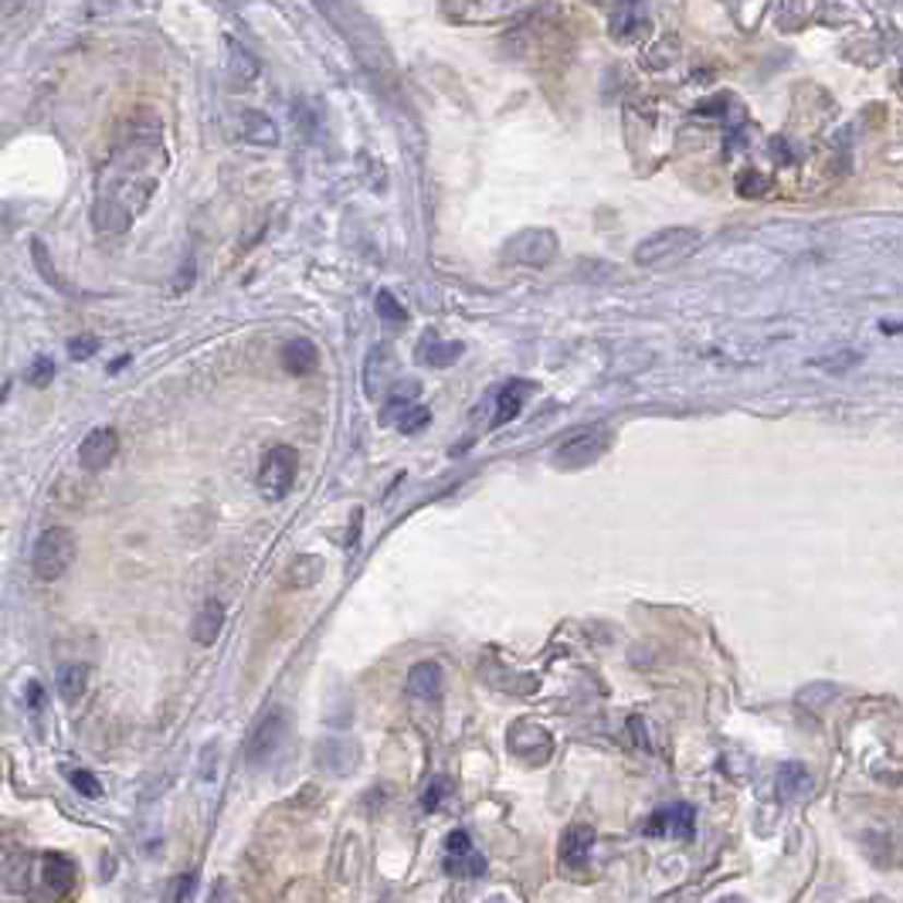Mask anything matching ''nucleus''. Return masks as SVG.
<instances>
[{
    "instance_id": "1",
    "label": "nucleus",
    "mask_w": 903,
    "mask_h": 903,
    "mask_svg": "<svg viewBox=\"0 0 903 903\" xmlns=\"http://www.w3.org/2000/svg\"><path fill=\"white\" fill-rule=\"evenodd\" d=\"M164 164L167 153L153 133H133L109 153L96 180V204H92V225L99 235L130 231L157 191Z\"/></svg>"
},
{
    "instance_id": "2",
    "label": "nucleus",
    "mask_w": 903,
    "mask_h": 903,
    "mask_svg": "<svg viewBox=\"0 0 903 903\" xmlns=\"http://www.w3.org/2000/svg\"><path fill=\"white\" fill-rule=\"evenodd\" d=\"M323 14L336 17V27L344 31V38L357 48V58L364 61L367 69L378 72L381 66L388 69L391 66V51L381 38L378 24H373L360 8H350V4H323L320 8Z\"/></svg>"
},
{
    "instance_id": "3",
    "label": "nucleus",
    "mask_w": 903,
    "mask_h": 903,
    "mask_svg": "<svg viewBox=\"0 0 903 903\" xmlns=\"http://www.w3.org/2000/svg\"><path fill=\"white\" fill-rule=\"evenodd\" d=\"M75 554L79 540L69 526H48L35 540V550H31V571H35L38 581H58L75 565Z\"/></svg>"
},
{
    "instance_id": "4",
    "label": "nucleus",
    "mask_w": 903,
    "mask_h": 903,
    "mask_svg": "<svg viewBox=\"0 0 903 903\" xmlns=\"http://www.w3.org/2000/svg\"><path fill=\"white\" fill-rule=\"evenodd\" d=\"M697 245H700L697 228H663L635 245V262L649 265V269L673 265V262H682L687 256H693Z\"/></svg>"
},
{
    "instance_id": "5",
    "label": "nucleus",
    "mask_w": 903,
    "mask_h": 903,
    "mask_svg": "<svg viewBox=\"0 0 903 903\" xmlns=\"http://www.w3.org/2000/svg\"><path fill=\"white\" fill-rule=\"evenodd\" d=\"M554 256H557V235L547 228H523L503 248V259L526 269H544L554 262Z\"/></svg>"
},
{
    "instance_id": "6",
    "label": "nucleus",
    "mask_w": 903,
    "mask_h": 903,
    "mask_svg": "<svg viewBox=\"0 0 903 903\" xmlns=\"http://www.w3.org/2000/svg\"><path fill=\"white\" fill-rule=\"evenodd\" d=\"M296 470H299V455L289 445H275L265 452L262 465H259V489L269 500H283L289 496L293 483H296Z\"/></svg>"
},
{
    "instance_id": "7",
    "label": "nucleus",
    "mask_w": 903,
    "mask_h": 903,
    "mask_svg": "<svg viewBox=\"0 0 903 903\" xmlns=\"http://www.w3.org/2000/svg\"><path fill=\"white\" fill-rule=\"evenodd\" d=\"M445 874L462 880H476L486 874V856L473 846V835L465 829H452L445 835Z\"/></svg>"
},
{
    "instance_id": "8",
    "label": "nucleus",
    "mask_w": 903,
    "mask_h": 903,
    "mask_svg": "<svg viewBox=\"0 0 903 903\" xmlns=\"http://www.w3.org/2000/svg\"><path fill=\"white\" fill-rule=\"evenodd\" d=\"M286 727H289V721H286L283 710L265 713V717L259 721V727L252 730V737H248V744H245V758H248V764H252V768H262V764L278 751V744L286 740Z\"/></svg>"
},
{
    "instance_id": "9",
    "label": "nucleus",
    "mask_w": 903,
    "mask_h": 903,
    "mask_svg": "<svg viewBox=\"0 0 903 903\" xmlns=\"http://www.w3.org/2000/svg\"><path fill=\"white\" fill-rule=\"evenodd\" d=\"M693 829H697V808L687 801L656 808V812L649 816V822L642 825V832L652 839H693Z\"/></svg>"
},
{
    "instance_id": "10",
    "label": "nucleus",
    "mask_w": 903,
    "mask_h": 903,
    "mask_svg": "<svg viewBox=\"0 0 903 903\" xmlns=\"http://www.w3.org/2000/svg\"><path fill=\"white\" fill-rule=\"evenodd\" d=\"M526 11H534L531 4H513V0H479V4H470V0H459V4H442V14L465 21V24H486V21H503V17H520Z\"/></svg>"
},
{
    "instance_id": "11",
    "label": "nucleus",
    "mask_w": 903,
    "mask_h": 903,
    "mask_svg": "<svg viewBox=\"0 0 903 903\" xmlns=\"http://www.w3.org/2000/svg\"><path fill=\"white\" fill-rule=\"evenodd\" d=\"M510 751L526 764H544L554 751V740H550L547 727H540L534 721H516L510 727Z\"/></svg>"
},
{
    "instance_id": "12",
    "label": "nucleus",
    "mask_w": 903,
    "mask_h": 903,
    "mask_svg": "<svg viewBox=\"0 0 903 903\" xmlns=\"http://www.w3.org/2000/svg\"><path fill=\"white\" fill-rule=\"evenodd\" d=\"M608 449V431L605 428H581L578 435L557 449V462L568 465V470H581V465H591L602 452Z\"/></svg>"
},
{
    "instance_id": "13",
    "label": "nucleus",
    "mask_w": 903,
    "mask_h": 903,
    "mask_svg": "<svg viewBox=\"0 0 903 903\" xmlns=\"http://www.w3.org/2000/svg\"><path fill=\"white\" fill-rule=\"evenodd\" d=\"M116 452H119V435L112 428H92L79 445V465L85 473H99L116 459Z\"/></svg>"
},
{
    "instance_id": "14",
    "label": "nucleus",
    "mask_w": 903,
    "mask_h": 903,
    "mask_svg": "<svg viewBox=\"0 0 903 903\" xmlns=\"http://www.w3.org/2000/svg\"><path fill=\"white\" fill-rule=\"evenodd\" d=\"M357 758H360V747L350 737H326L317 747L320 768H326L330 774H340V777L357 768Z\"/></svg>"
},
{
    "instance_id": "15",
    "label": "nucleus",
    "mask_w": 903,
    "mask_h": 903,
    "mask_svg": "<svg viewBox=\"0 0 903 903\" xmlns=\"http://www.w3.org/2000/svg\"><path fill=\"white\" fill-rule=\"evenodd\" d=\"M591 846H595V829L591 825H568V832L560 835V863L574 874L587 866V856H591Z\"/></svg>"
},
{
    "instance_id": "16",
    "label": "nucleus",
    "mask_w": 903,
    "mask_h": 903,
    "mask_svg": "<svg viewBox=\"0 0 903 903\" xmlns=\"http://www.w3.org/2000/svg\"><path fill=\"white\" fill-rule=\"evenodd\" d=\"M404 693L421 703H435L442 697V669L439 663H415L404 679Z\"/></svg>"
},
{
    "instance_id": "17",
    "label": "nucleus",
    "mask_w": 903,
    "mask_h": 903,
    "mask_svg": "<svg viewBox=\"0 0 903 903\" xmlns=\"http://www.w3.org/2000/svg\"><path fill=\"white\" fill-rule=\"evenodd\" d=\"M608 11H611L608 31H611L615 41H635L649 27V11L642 4H615Z\"/></svg>"
},
{
    "instance_id": "18",
    "label": "nucleus",
    "mask_w": 903,
    "mask_h": 903,
    "mask_svg": "<svg viewBox=\"0 0 903 903\" xmlns=\"http://www.w3.org/2000/svg\"><path fill=\"white\" fill-rule=\"evenodd\" d=\"M222 629H225V605L217 598H207L201 605V611L194 615V621H191V639L198 645H214L217 639H222Z\"/></svg>"
},
{
    "instance_id": "19",
    "label": "nucleus",
    "mask_w": 903,
    "mask_h": 903,
    "mask_svg": "<svg viewBox=\"0 0 903 903\" xmlns=\"http://www.w3.org/2000/svg\"><path fill=\"white\" fill-rule=\"evenodd\" d=\"M526 394H534V384L531 381H510L503 384V391L496 394V415H492V428H503L510 425L520 412H523V401Z\"/></svg>"
},
{
    "instance_id": "20",
    "label": "nucleus",
    "mask_w": 903,
    "mask_h": 903,
    "mask_svg": "<svg viewBox=\"0 0 903 903\" xmlns=\"http://www.w3.org/2000/svg\"><path fill=\"white\" fill-rule=\"evenodd\" d=\"M259 72H262L259 58L248 51L245 45H238L235 38H228V82H231V88L252 85L259 79Z\"/></svg>"
},
{
    "instance_id": "21",
    "label": "nucleus",
    "mask_w": 903,
    "mask_h": 903,
    "mask_svg": "<svg viewBox=\"0 0 903 903\" xmlns=\"http://www.w3.org/2000/svg\"><path fill=\"white\" fill-rule=\"evenodd\" d=\"M812 771H808L805 764H798V761H792V764H785L782 771H777V777H774V792H777V798H785V801H795V798H805L808 792H812Z\"/></svg>"
},
{
    "instance_id": "22",
    "label": "nucleus",
    "mask_w": 903,
    "mask_h": 903,
    "mask_svg": "<svg viewBox=\"0 0 903 903\" xmlns=\"http://www.w3.org/2000/svg\"><path fill=\"white\" fill-rule=\"evenodd\" d=\"M317 364H320V350H317L313 340L296 336V340H289V344L283 347V367L289 373H296V378H302V373H309V370H317Z\"/></svg>"
},
{
    "instance_id": "23",
    "label": "nucleus",
    "mask_w": 903,
    "mask_h": 903,
    "mask_svg": "<svg viewBox=\"0 0 903 903\" xmlns=\"http://www.w3.org/2000/svg\"><path fill=\"white\" fill-rule=\"evenodd\" d=\"M45 883L55 896H66L72 887H75V866L69 856H61V853H51L45 856Z\"/></svg>"
},
{
    "instance_id": "24",
    "label": "nucleus",
    "mask_w": 903,
    "mask_h": 903,
    "mask_svg": "<svg viewBox=\"0 0 903 903\" xmlns=\"http://www.w3.org/2000/svg\"><path fill=\"white\" fill-rule=\"evenodd\" d=\"M241 136L248 143H259V146H275L278 143V127L269 116L248 109V112H241Z\"/></svg>"
},
{
    "instance_id": "25",
    "label": "nucleus",
    "mask_w": 903,
    "mask_h": 903,
    "mask_svg": "<svg viewBox=\"0 0 903 903\" xmlns=\"http://www.w3.org/2000/svg\"><path fill=\"white\" fill-rule=\"evenodd\" d=\"M323 571H326L323 557H317V554H299V557L293 560V565H289L286 581H289L293 587H313V584L323 581Z\"/></svg>"
},
{
    "instance_id": "26",
    "label": "nucleus",
    "mask_w": 903,
    "mask_h": 903,
    "mask_svg": "<svg viewBox=\"0 0 903 903\" xmlns=\"http://www.w3.org/2000/svg\"><path fill=\"white\" fill-rule=\"evenodd\" d=\"M85 687H88V666H61L58 669V697L66 703H79L85 697Z\"/></svg>"
},
{
    "instance_id": "27",
    "label": "nucleus",
    "mask_w": 903,
    "mask_h": 903,
    "mask_svg": "<svg viewBox=\"0 0 903 903\" xmlns=\"http://www.w3.org/2000/svg\"><path fill=\"white\" fill-rule=\"evenodd\" d=\"M462 357V344H439V340H421L418 347V360L431 364V367H452Z\"/></svg>"
},
{
    "instance_id": "28",
    "label": "nucleus",
    "mask_w": 903,
    "mask_h": 903,
    "mask_svg": "<svg viewBox=\"0 0 903 903\" xmlns=\"http://www.w3.org/2000/svg\"><path fill=\"white\" fill-rule=\"evenodd\" d=\"M69 782H72V788L79 792V795H85V798H99L103 795V785H99V777L92 774V771H69Z\"/></svg>"
},
{
    "instance_id": "29",
    "label": "nucleus",
    "mask_w": 903,
    "mask_h": 903,
    "mask_svg": "<svg viewBox=\"0 0 903 903\" xmlns=\"http://www.w3.org/2000/svg\"><path fill=\"white\" fill-rule=\"evenodd\" d=\"M378 317H381L384 323H404V320H408V313H404V306H401L388 289L378 293Z\"/></svg>"
},
{
    "instance_id": "30",
    "label": "nucleus",
    "mask_w": 903,
    "mask_h": 903,
    "mask_svg": "<svg viewBox=\"0 0 903 903\" xmlns=\"http://www.w3.org/2000/svg\"><path fill=\"white\" fill-rule=\"evenodd\" d=\"M428 421H431V412L425 408V404H415V408H408V412H404V415L397 418V428H401L404 435H415V431H421Z\"/></svg>"
},
{
    "instance_id": "31",
    "label": "nucleus",
    "mask_w": 903,
    "mask_h": 903,
    "mask_svg": "<svg viewBox=\"0 0 903 903\" xmlns=\"http://www.w3.org/2000/svg\"><path fill=\"white\" fill-rule=\"evenodd\" d=\"M445 795H449V777H435V782H428V788L421 795V808H425V812H435V808L442 805Z\"/></svg>"
},
{
    "instance_id": "32",
    "label": "nucleus",
    "mask_w": 903,
    "mask_h": 903,
    "mask_svg": "<svg viewBox=\"0 0 903 903\" xmlns=\"http://www.w3.org/2000/svg\"><path fill=\"white\" fill-rule=\"evenodd\" d=\"M31 256H35V262H38V269H41V275H45V283H51L55 289H66V286H61L58 272H55V265L48 262V252H45L41 241H31Z\"/></svg>"
},
{
    "instance_id": "33",
    "label": "nucleus",
    "mask_w": 903,
    "mask_h": 903,
    "mask_svg": "<svg viewBox=\"0 0 903 903\" xmlns=\"http://www.w3.org/2000/svg\"><path fill=\"white\" fill-rule=\"evenodd\" d=\"M96 350H99V340L92 336V333H82V336H72V340H69V354H72V360H88Z\"/></svg>"
},
{
    "instance_id": "34",
    "label": "nucleus",
    "mask_w": 903,
    "mask_h": 903,
    "mask_svg": "<svg viewBox=\"0 0 903 903\" xmlns=\"http://www.w3.org/2000/svg\"><path fill=\"white\" fill-rule=\"evenodd\" d=\"M51 378H55V364L48 357H38L35 364H31V370H27V381L35 384V388H48Z\"/></svg>"
},
{
    "instance_id": "35",
    "label": "nucleus",
    "mask_w": 903,
    "mask_h": 903,
    "mask_svg": "<svg viewBox=\"0 0 903 903\" xmlns=\"http://www.w3.org/2000/svg\"><path fill=\"white\" fill-rule=\"evenodd\" d=\"M194 883H198V877H194V874H183V877H177V883H174V893H170V900H174V903H183L187 896H191Z\"/></svg>"
},
{
    "instance_id": "36",
    "label": "nucleus",
    "mask_w": 903,
    "mask_h": 903,
    "mask_svg": "<svg viewBox=\"0 0 903 903\" xmlns=\"http://www.w3.org/2000/svg\"><path fill=\"white\" fill-rule=\"evenodd\" d=\"M207 903H238V896H235V890H231V883L228 880H217L214 883V890H211V900Z\"/></svg>"
},
{
    "instance_id": "37",
    "label": "nucleus",
    "mask_w": 903,
    "mask_h": 903,
    "mask_svg": "<svg viewBox=\"0 0 903 903\" xmlns=\"http://www.w3.org/2000/svg\"><path fill=\"white\" fill-rule=\"evenodd\" d=\"M27 700H31V710H41L45 706V693L38 682H27Z\"/></svg>"
},
{
    "instance_id": "38",
    "label": "nucleus",
    "mask_w": 903,
    "mask_h": 903,
    "mask_svg": "<svg viewBox=\"0 0 903 903\" xmlns=\"http://www.w3.org/2000/svg\"><path fill=\"white\" fill-rule=\"evenodd\" d=\"M717 903H747L744 896H724V900H717Z\"/></svg>"
},
{
    "instance_id": "39",
    "label": "nucleus",
    "mask_w": 903,
    "mask_h": 903,
    "mask_svg": "<svg viewBox=\"0 0 903 903\" xmlns=\"http://www.w3.org/2000/svg\"><path fill=\"white\" fill-rule=\"evenodd\" d=\"M486 903H507V896H489Z\"/></svg>"
}]
</instances>
